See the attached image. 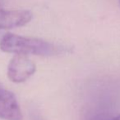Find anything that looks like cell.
<instances>
[{
    "label": "cell",
    "mask_w": 120,
    "mask_h": 120,
    "mask_svg": "<svg viewBox=\"0 0 120 120\" xmlns=\"http://www.w3.org/2000/svg\"><path fill=\"white\" fill-rule=\"evenodd\" d=\"M0 87H2V86H1V84H0Z\"/></svg>",
    "instance_id": "6"
},
{
    "label": "cell",
    "mask_w": 120,
    "mask_h": 120,
    "mask_svg": "<svg viewBox=\"0 0 120 120\" xmlns=\"http://www.w3.org/2000/svg\"><path fill=\"white\" fill-rule=\"evenodd\" d=\"M36 70L35 65L27 56L16 55L11 60L8 66V77L12 82L20 83L23 82Z\"/></svg>",
    "instance_id": "2"
},
{
    "label": "cell",
    "mask_w": 120,
    "mask_h": 120,
    "mask_svg": "<svg viewBox=\"0 0 120 120\" xmlns=\"http://www.w3.org/2000/svg\"><path fill=\"white\" fill-rule=\"evenodd\" d=\"M0 49L8 53L27 56H50L61 52V48L51 43L36 38L24 37L8 33L0 41Z\"/></svg>",
    "instance_id": "1"
},
{
    "label": "cell",
    "mask_w": 120,
    "mask_h": 120,
    "mask_svg": "<svg viewBox=\"0 0 120 120\" xmlns=\"http://www.w3.org/2000/svg\"><path fill=\"white\" fill-rule=\"evenodd\" d=\"M0 119L22 120L23 115L16 96L12 92L0 87Z\"/></svg>",
    "instance_id": "3"
},
{
    "label": "cell",
    "mask_w": 120,
    "mask_h": 120,
    "mask_svg": "<svg viewBox=\"0 0 120 120\" xmlns=\"http://www.w3.org/2000/svg\"><path fill=\"white\" fill-rule=\"evenodd\" d=\"M111 120H120V114H119V115H118L117 117L114 118V119H111Z\"/></svg>",
    "instance_id": "5"
},
{
    "label": "cell",
    "mask_w": 120,
    "mask_h": 120,
    "mask_svg": "<svg viewBox=\"0 0 120 120\" xmlns=\"http://www.w3.org/2000/svg\"><path fill=\"white\" fill-rule=\"evenodd\" d=\"M119 2H120V0H119Z\"/></svg>",
    "instance_id": "7"
},
{
    "label": "cell",
    "mask_w": 120,
    "mask_h": 120,
    "mask_svg": "<svg viewBox=\"0 0 120 120\" xmlns=\"http://www.w3.org/2000/svg\"><path fill=\"white\" fill-rule=\"evenodd\" d=\"M32 13L28 10H8L0 8V30L21 27L29 23Z\"/></svg>",
    "instance_id": "4"
}]
</instances>
